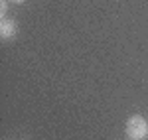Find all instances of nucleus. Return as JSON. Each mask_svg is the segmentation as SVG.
<instances>
[{"label":"nucleus","instance_id":"nucleus-4","mask_svg":"<svg viewBox=\"0 0 148 140\" xmlns=\"http://www.w3.org/2000/svg\"><path fill=\"white\" fill-rule=\"evenodd\" d=\"M10 2H14V4H22L24 0H10Z\"/></svg>","mask_w":148,"mask_h":140},{"label":"nucleus","instance_id":"nucleus-3","mask_svg":"<svg viewBox=\"0 0 148 140\" xmlns=\"http://www.w3.org/2000/svg\"><path fill=\"white\" fill-rule=\"evenodd\" d=\"M6 14V0H0V16Z\"/></svg>","mask_w":148,"mask_h":140},{"label":"nucleus","instance_id":"nucleus-1","mask_svg":"<svg viewBox=\"0 0 148 140\" xmlns=\"http://www.w3.org/2000/svg\"><path fill=\"white\" fill-rule=\"evenodd\" d=\"M126 132L132 136L134 140L138 138H144L148 134V122L144 120V117L140 115H134V117L128 118V124H126Z\"/></svg>","mask_w":148,"mask_h":140},{"label":"nucleus","instance_id":"nucleus-2","mask_svg":"<svg viewBox=\"0 0 148 140\" xmlns=\"http://www.w3.org/2000/svg\"><path fill=\"white\" fill-rule=\"evenodd\" d=\"M16 34V24L12 22V20H2L0 22V36L4 38V40H8L12 36Z\"/></svg>","mask_w":148,"mask_h":140}]
</instances>
